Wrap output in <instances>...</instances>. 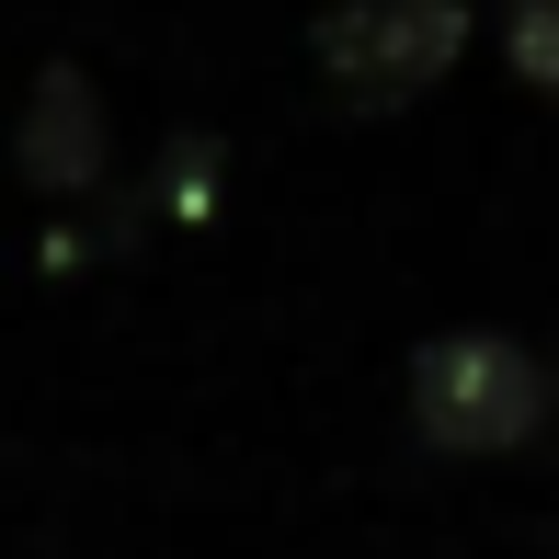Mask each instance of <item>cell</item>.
I'll return each mask as SVG.
<instances>
[{"label": "cell", "mask_w": 559, "mask_h": 559, "mask_svg": "<svg viewBox=\"0 0 559 559\" xmlns=\"http://www.w3.org/2000/svg\"><path fill=\"white\" fill-rule=\"evenodd\" d=\"M548 423H559V377L514 332H445L412 354V435L435 456H514Z\"/></svg>", "instance_id": "6da1fadb"}, {"label": "cell", "mask_w": 559, "mask_h": 559, "mask_svg": "<svg viewBox=\"0 0 559 559\" xmlns=\"http://www.w3.org/2000/svg\"><path fill=\"white\" fill-rule=\"evenodd\" d=\"M502 58H514L525 92L559 104V0H502Z\"/></svg>", "instance_id": "277c9868"}, {"label": "cell", "mask_w": 559, "mask_h": 559, "mask_svg": "<svg viewBox=\"0 0 559 559\" xmlns=\"http://www.w3.org/2000/svg\"><path fill=\"white\" fill-rule=\"evenodd\" d=\"M12 171L46 206H92L115 183V104L81 58H35V81L12 104Z\"/></svg>", "instance_id": "3957f363"}, {"label": "cell", "mask_w": 559, "mask_h": 559, "mask_svg": "<svg viewBox=\"0 0 559 559\" xmlns=\"http://www.w3.org/2000/svg\"><path fill=\"white\" fill-rule=\"evenodd\" d=\"M206 194H217V138H171L160 183H148V217H206Z\"/></svg>", "instance_id": "5b68a950"}, {"label": "cell", "mask_w": 559, "mask_h": 559, "mask_svg": "<svg viewBox=\"0 0 559 559\" xmlns=\"http://www.w3.org/2000/svg\"><path fill=\"white\" fill-rule=\"evenodd\" d=\"M468 0H332L309 23V58L354 115H400L468 58Z\"/></svg>", "instance_id": "7a4b0ae2"}]
</instances>
